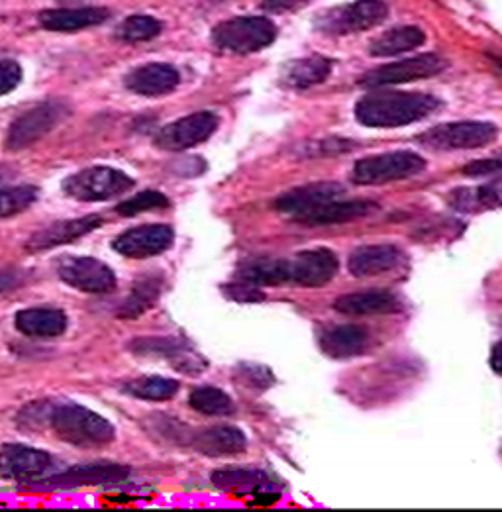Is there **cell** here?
Wrapping results in <instances>:
<instances>
[{
	"mask_svg": "<svg viewBox=\"0 0 502 512\" xmlns=\"http://www.w3.org/2000/svg\"><path fill=\"white\" fill-rule=\"evenodd\" d=\"M128 348L136 356L165 358L175 369L183 373H201L206 367V361L177 338H138L130 342Z\"/></svg>",
	"mask_w": 502,
	"mask_h": 512,
	"instance_id": "obj_16",
	"label": "cell"
},
{
	"mask_svg": "<svg viewBox=\"0 0 502 512\" xmlns=\"http://www.w3.org/2000/svg\"><path fill=\"white\" fill-rule=\"evenodd\" d=\"M14 326L32 338H57L67 330V314L57 308H26L14 316Z\"/></svg>",
	"mask_w": 502,
	"mask_h": 512,
	"instance_id": "obj_26",
	"label": "cell"
},
{
	"mask_svg": "<svg viewBox=\"0 0 502 512\" xmlns=\"http://www.w3.org/2000/svg\"><path fill=\"white\" fill-rule=\"evenodd\" d=\"M181 83L179 71L169 63H148L130 71L124 79L128 91L140 97H165L173 93Z\"/></svg>",
	"mask_w": 502,
	"mask_h": 512,
	"instance_id": "obj_17",
	"label": "cell"
},
{
	"mask_svg": "<svg viewBox=\"0 0 502 512\" xmlns=\"http://www.w3.org/2000/svg\"><path fill=\"white\" fill-rule=\"evenodd\" d=\"M499 128L493 122L463 120L438 124L418 136V144L434 152H455V150H477L495 142Z\"/></svg>",
	"mask_w": 502,
	"mask_h": 512,
	"instance_id": "obj_4",
	"label": "cell"
},
{
	"mask_svg": "<svg viewBox=\"0 0 502 512\" xmlns=\"http://www.w3.org/2000/svg\"><path fill=\"white\" fill-rule=\"evenodd\" d=\"M193 448L206 458H226L246 452L248 438L236 426H212L191 438Z\"/></svg>",
	"mask_w": 502,
	"mask_h": 512,
	"instance_id": "obj_22",
	"label": "cell"
},
{
	"mask_svg": "<svg viewBox=\"0 0 502 512\" xmlns=\"http://www.w3.org/2000/svg\"><path fill=\"white\" fill-rule=\"evenodd\" d=\"M253 495H255V497H253V505H263V507L277 505V503H279V499H281V495H279L277 491L267 489V487L257 489Z\"/></svg>",
	"mask_w": 502,
	"mask_h": 512,
	"instance_id": "obj_43",
	"label": "cell"
},
{
	"mask_svg": "<svg viewBox=\"0 0 502 512\" xmlns=\"http://www.w3.org/2000/svg\"><path fill=\"white\" fill-rule=\"evenodd\" d=\"M59 279L81 291L91 295H106L116 289V273L95 257H61L57 261Z\"/></svg>",
	"mask_w": 502,
	"mask_h": 512,
	"instance_id": "obj_10",
	"label": "cell"
},
{
	"mask_svg": "<svg viewBox=\"0 0 502 512\" xmlns=\"http://www.w3.org/2000/svg\"><path fill=\"white\" fill-rule=\"evenodd\" d=\"M53 469L50 454L24 444L0 446V479L6 481H40Z\"/></svg>",
	"mask_w": 502,
	"mask_h": 512,
	"instance_id": "obj_12",
	"label": "cell"
},
{
	"mask_svg": "<svg viewBox=\"0 0 502 512\" xmlns=\"http://www.w3.org/2000/svg\"><path fill=\"white\" fill-rule=\"evenodd\" d=\"M404 252L393 244H375L357 248L348 259V269L353 277H377L399 269Z\"/></svg>",
	"mask_w": 502,
	"mask_h": 512,
	"instance_id": "obj_20",
	"label": "cell"
},
{
	"mask_svg": "<svg viewBox=\"0 0 502 512\" xmlns=\"http://www.w3.org/2000/svg\"><path fill=\"white\" fill-rule=\"evenodd\" d=\"M318 344L328 358L352 359L369 350V334L357 324H338L324 328Z\"/></svg>",
	"mask_w": 502,
	"mask_h": 512,
	"instance_id": "obj_21",
	"label": "cell"
},
{
	"mask_svg": "<svg viewBox=\"0 0 502 512\" xmlns=\"http://www.w3.org/2000/svg\"><path fill=\"white\" fill-rule=\"evenodd\" d=\"M167 206H169V199L163 193L144 191V193H138L136 197L120 203L116 206V212L122 214V216H136V214L150 212V210H161V208H167Z\"/></svg>",
	"mask_w": 502,
	"mask_h": 512,
	"instance_id": "obj_37",
	"label": "cell"
},
{
	"mask_svg": "<svg viewBox=\"0 0 502 512\" xmlns=\"http://www.w3.org/2000/svg\"><path fill=\"white\" fill-rule=\"evenodd\" d=\"M218 128V116L202 110L163 126L155 136V146L165 152H185L206 142Z\"/></svg>",
	"mask_w": 502,
	"mask_h": 512,
	"instance_id": "obj_11",
	"label": "cell"
},
{
	"mask_svg": "<svg viewBox=\"0 0 502 512\" xmlns=\"http://www.w3.org/2000/svg\"><path fill=\"white\" fill-rule=\"evenodd\" d=\"M344 193H346L344 187L338 183H312V185H304L283 193L275 201V208L283 214H289L295 220L297 216H302L324 203L342 199Z\"/></svg>",
	"mask_w": 502,
	"mask_h": 512,
	"instance_id": "obj_19",
	"label": "cell"
},
{
	"mask_svg": "<svg viewBox=\"0 0 502 512\" xmlns=\"http://www.w3.org/2000/svg\"><path fill=\"white\" fill-rule=\"evenodd\" d=\"M24 281V275L18 269H2L0 271V293L18 287Z\"/></svg>",
	"mask_w": 502,
	"mask_h": 512,
	"instance_id": "obj_42",
	"label": "cell"
},
{
	"mask_svg": "<svg viewBox=\"0 0 502 512\" xmlns=\"http://www.w3.org/2000/svg\"><path fill=\"white\" fill-rule=\"evenodd\" d=\"M175 232L167 224H144L122 232L114 242L112 250L130 259H148L167 252L173 246Z\"/></svg>",
	"mask_w": 502,
	"mask_h": 512,
	"instance_id": "obj_14",
	"label": "cell"
},
{
	"mask_svg": "<svg viewBox=\"0 0 502 512\" xmlns=\"http://www.w3.org/2000/svg\"><path fill=\"white\" fill-rule=\"evenodd\" d=\"M222 293L234 303H263L265 301V293L257 285H251L246 281L224 285Z\"/></svg>",
	"mask_w": 502,
	"mask_h": 512,
	"instance_id": "obj_38",
	"label": "cell"
},
{
	"mask_svg": "<svg viewBox=\"0 0 502 512\" xmlns=\"http://www.w3.org/2000/svg\"><path fill=\"white\" fill-rule=\"evenodd\" d=\"M191 409L206 414V416H230L236 412L234 401L216 387H199L189 397Z\"/></svg>",
	"mask_w": 502,
	"mask_h": 512,
	"instance_id": "obj_34",
	"label": "cell"
},
{
	"mask_svg": "<svg viewBox=\"0 0 502 512\" xmlns=\"http://www.w3.org/2000/svg\"><path fill=\"white\" fill-rule=\"evenodd\" d=\"M424 169V157L414 152H389L359 159L353 165L352 181L355 185H385L420 175Z\"/></svg>",
	"mask_w": 502,
	"mask_h": 512,
	"instance_id": "obj_7",
	"label": "cell"
},
{
	"mask_svg": "<svg viewBox=\"0 0 502 512\" xmlns=\"http://www.w3.org/2000/svg\"><path fill=\"white\" fill-rule=\"evenodd\" d=\"M450 205L459 212H485L502 208V179L475 189H457L450 195Z\"/></svg>",
	"mask_w": 502,
	"mask_h": 512,
	"instance_id": "obj_31",
	"label": "cell"
},
{
	"mask_svg": "<svg viewBox=\"0 0 502 512\" xmlns=\"http://www.w3.org/2000/svg\"><path fill=\"white\" fill-rule=\"evenodd\" d=\"M332 73V61L322 55H310L291 61L283 71V83L291 89H310L324 83Z\"/></svg>",
	"mask_w": 502,
	"mask_h": 512,
	"instance_id": "obj_29",
	"label": "cell"
},
{
	"mask_svg": "<svg viewBox=\"0 0 502 512\" xmlns=\"http://www.w3.org/2000/svg\"><path fill=\"white\" fill-rule=\"evenodd\" d=\"M38 187L20 185V187H4L0 189V220L16 216L38 201Z\"/></svg>",
	"mask_w": 502,
	"mask_h": 512,
	"instance_id": "obj_36",
	"label": "cell"
},
{
	"mask_svg": "<svg viewBox=\"0 0 502 512\" xmlns=\"http://www.w3.org/2000/svg\"><path fill=\"white\" fill-rule=\"evenodd\" d=\"M48 428L65 444L97 450L114 442L116 430L99 412L81 405H51Z\"/></svg>",
	"mask_w": 502,
	"mask_h": 512,
	"instance_id": "obj_2",
	"label": "cell"
},
{
	"mask_svg": "<svg viewBox=\"0 0 502 512\" xmlns=\"http://www.w3.org/2000/svg\"><path fill=\"white\" fill-rule=\"evenodd\" d=\"M210 481L218 489L226 491H257L269 487V477L261 469L251 467H222L210 475Z\"/></svg>",
	"mask_w": 502,
	"mask_h": 512,
	"instance_id": "obj_32",
	"label": "cell"
},
{
	"mask_svg": "<svg viewBox=\"0 0 502 512\" xmlns=\"http://www.w3.org/2000/svg\"><path fill=\"white\" fill-rule=\"evenodd\" d=\"M332 308L344 316H389L401 312V299L385 289H369L342 295L334 301Z\"/></svg>",
	"mask_w": 502,
	"mask_h": 512,
	"instance_id": "obj_18",
	"label": "cell"
},
{
	"mask_svg": "<svg viewBox=\"0 0 502 512\" xmlns=\"http://www.w3.org/2000/svg\"><path fill=\"white\" fill-rule=\"evenodd\" d=\"M489 361H491V369L502 377V340H499L493 346V352H491V359Z\"/></svg>",
	"mask_w": 502,
	"mask_h": 512,
	"instance_id": "obj_44",
	"label": "cell"
},
{
	"mask_svg": "<svg viewBox=\"0 0 502 512\" xmlns=\"http://www.w3.org/2000/svg\"><path fill=\"white\" fill-rule=\"evenodd\" d=\"M448 67V61L436 53H422L416 57H408L395 63L381 65L377 69H371L365 73L359 81V85L369 87V89H379V87H391V85H402V83H412L420 79L434 77L442 73Z\"/></svg>",
	"mask_w": 502,
	"mask_h": 512,
	"instance_id": "obj_9",
	"label": "cell"
},
{
	"mask_svg": "<svg viewBox=\"0 0 502 512\" xmlns=\"http://www.w3.org/2000/svg\"><path fill=\"white\" fill-rule=\"evenodd\" d=\"M499 173H502V152L493 157L471 161L469 165L463 167V175L467 177H487V175H499Z\"/></svg>",
	"mask_w": 502,
	"mask_h": 512,
	"instance_id": "obj_40",
	"label": "cell"
},
{
	"mask_svg": "<svg viewBox=\"0 0 502 512\" xmlns=\"http://www.w3.org/2000/svg\"><path fill=\"white\" fill-rule=\"evenodd\" d=\"M377 210V205L371 201H342L334 199L330 203L297 216L293 222H299L304 226H332V224H346L355 222L359 218H365Z\"/></svg>",
	"mask_w": 502,
	"mask_h": 512,
	"instance_id": "obj_24",
	"label": "cell"
},
{
	"mask_svg": "<svg viewBox=\"0 0 502 512\" xmlns=\"http://www.w3.org/2000/svg\"><path fill=\"white\" fill-rule=\"evenodd\" d=\"M134 187V179L114 167H89L63 181V193L81 203L110 201Z\"/></svg>",
	"mask_w": 502,
	"mask_h": 512,
	"instance_id": "obj_5",
	"label": "cell"
},
{
	"mask_svg": "<svg viewBox=\"0 0 502 512\" xmlns=\"http://www.w3.org/2000/svg\"><path fill=\"white\" fill-rule=\"evenodd\" d=\"M426 42V36L416 26H401L383 32L369 44V53L373 57H393L401 53L412 52Z\"/></svg>",
	"mask_w": 502,
	"mask_h": 512,
	"instance_id": "obj_30",
	"label": "cell"
},
{
	"mask_svg": "<svg viewBox=\"0 0 502 512\" xmlns=\"http://www.w3.org/2000/svg\"><path fill=\"white\" fill-rule=\"evenodd\" d=\"M236 277L257 287L289 285V259L253 257L240 265Z\"/></svg>",
	"mask_w": 502,
	"mask_h": 512,
	"instance_id": "obj_27",
	"label": "cell"
},
{
	"mask_svg": "<svg viewBox=\"0 0 502 512\" xmlns=\"http://www.w3.org/2000/svg\"><path fill=\"white\" fill-rule=\"evenodd\" d=\"M101 226L102 216L99 214L59 220V222H53L50 226H46L44 230L32 234L30 240L26 242V250L36 254V252H46L51 248H57V246H65V244H71V242L95 232Z\"/></svg>",
	"mask_w": 502,
	"mask_h": 512,
	"instance_id": "obj_15",
	"label": "cell"
},
{
	"mask_svg": "<svg viewBox=\"0 0 502 512\" xmlns=\"http://www.w3.org/2000/svg\"><path fill=\"white\" fill-rule=\"evenodd\" d=\"M265 2H267V6H271V8L283 10V8H295V6L304 4V2H308V0H265Z\"/></svg>",
	"mask_w": 502,
	"mask_h": 512,
	"instance_id": "obj_45",
	"label": "cell"
},
{
	"mask_svg": "<svg viewBox=\"0 0 502 512\" xmlns=\"http://www.w3.org/2000/svg\"><path fill=\"white\" fill-rule=\"evenodd\" d=\"M340 271V259L328 248L302 250L289 259V285L318 289L328 285Z\"/></svg>",
	"mask_w": 502,
	"mask_h": 512,
	"instance_id": "obj_13",
	"label": "cell"
},
{
	"mask_svg": "<svg viewBox=\"0 0 502 512\" xmlns=\"http://www.w3.org/2000/svg\"><path fill=\"white\" fill-rule=\"evenodd\" d=\"M389 6L383 0H357L353 4L332 8L316 20V28L330 36H348L371 30L387 20Z\"/></svg>",
	"mask_w": 502,
	"mask_h": 512,
	"instance_id": "obj_8",
	"label": "cell"
},
{
	"mask_svg": "<svg viewBox=\"0 0 502 512\" xmlns=\"http://www.w3.org/2000/svg\"><path fill=\"white\" fill-rule=\"evenodd\" d=\"M22 81V67L12 59L0 61V97L12 93Z\"/></svg>",
	"mask_w": 502,
	"mask_h": 512,
	"instance_id": "obj_39",
	"label": "cell"
},
{
	"mask_svg": "<svg viewBox=\"0 0 502 512\" xmlns=\"http://www.w3.org/2000/svg\"><path fill=\"white\" fill-rule=\"evenodd\" d=\"M440 101L428 93L379 91L355 104V118L369 128H401L434 114Z\"/></svg>",
	"mask_w": 502,
	"mask_h": 512,
	"instance_id": "obj_1",
	"label": "cell"
},
{
	"mask_svg": "<svg viewBox=\"0 0 502 512\" xmlns=\"http://www.w3.org/2000/svg\"><path fill=\"white\" fill-rule=\"evenodd\" d=\"M69 114H71L69 106L57 99L36 104L34 108L26 110L10 124L6 134V144H4L6 150L20 152L30 148L32 144L48 136L51 130H55Z\"/></svg>",
	"mask_w": 502,
	"mask_h": 512,
	"instance_id": "obj_6",
	"label": "cell"
},
{
	"mask_svg": "<svg viewBox=\"0 0 502 512\" xmlns=\"http://www.w3.org/2000/svg\"><path fill=\"white\" fill-rule=\"evenodd\" d=\"M163 277L161 275H144L142 279H138L130 291V295L120 303V307L116 308V316L118 318H140L144 316L150 308L157 305L161 291H163Z\"/></svg>",
	"mask_w": 502,
	"mask_h": 512,
	"instance_id": "obj_28",
	"label": "cell"
},
{
	"mask_svg": "<svg viewBox=\"0 0 502 512\" xmlns=\"http://www.w3.org/2000/svg\"><path fill=\"white\" fill-rule=\"evenodd\" d=\"M277 38V26L263 16H238L220 22L212 30V42L224 52L255 53L271 46Z\"/></svg>",
	"mask_w": 502,
	"mask_h": 512,
	"instance_id": "obj_3",
	"label": "cell"
},
{
	"mask_svg": "<svg viewBox=\"0 0 502 512\" xmlns=\"http://www.w3.org/2000/svg\"><path fill=\"white\" fill-rule=\"evenodd\" d=\"M179 381L177 379H167V377H140L134 381H128L124 385V393L142 401H151V403H165L171 401L179 393Z\"/></svg>",
	"mask_w": 502,
	"mask_h": 512,
	"instance_id": "obj_33",
	"label": "cell"
},
{
	"mask_svg": "<svg viewBox=\"0 0 502 512\" xmlns=\"http://www.w3.org/2000/svg\"><path fill=\"white\" fill-rule=\"evenodd\" d=\"M161 22L155 20L148 14H134L120 22L116 28V38L128 44H140V42H150L161 34Z\"/></svg>",
	"mask_w": 502,
	"mask_h": 512,
	"instance_id": "obj_35",
	"label": "cell"
},
{
	"mask_svg": "<svg viewBox=\"0 0 502 512\" xmlns=\"http://www.w3.org/2000/svg\"><path fill=\"white\" fill-rule=\"evenodd\" d=\"M110 12L101 6H81V8H51L42 10L38 20L50 32H79L91 26L106 22Z\"/></svg>",
	"mask_w": 502,
	"mask_h": 512,
	"instance_id": "obj_23",
	"label": "cell"
},
{
	"mask_svg": "<svg viewBox=\"0 0 502 512\" xmlns=\"http://www.w3.org/2000/svg\"><path fill=\"white\" fill-rule=\"evenodd\" d=\"M130 469L122 465H81L73 467L65 473L53 475L50 479H44V485L50 487H83V485H108V483H120L128 479Z\"/></svg>",
	"mask_w": 502,
	"mask_h": 512,
	"instance_id": "obj_25",
	"label": "cell"
},
{
	"mask_svg": "<svg viewBox=\"0 0 502 512\" xmlns=\"http://www.w3.org/2000/svg\"><path fill=\"white\" fill-rule=\"evenodd\" d=\"M242 369V379L253 387V389H257V391H263V389H267V387H271L273 385V381H275V377H273V373L267 369V367H263V365H242L240 367Z\"/></svg>",
	"mask_w": 502,
	"mask_h": 512,
	"instance_id": "obj_41",
	"label": "cell"
}]
</instances>
